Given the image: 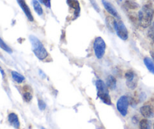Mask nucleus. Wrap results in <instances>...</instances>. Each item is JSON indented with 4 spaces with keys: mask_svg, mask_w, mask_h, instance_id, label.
Segmentation results:
<instances>
[{
    "mask_svg": "<svg viewBox=\"0 0 154 129\" xmlns=\"http://www.w3.org/2000/svg\"><path fill=\"white\" fill-rule=\"evenodd\" d=\"M154 10L150 5H145L138 12V22L143 28L150 27L153 21Z\"/></svg>",
    "mask_w": 154,
    "mask_h": 129,
    "instance_id": "obj_1",
    "label": "nucleus"
},
{
    "mask_svg": "<svg viewBox=\"0 0 154 129\" xmlns=\"http://www.w3.org/2000/svg\"><path fill=\"white\" fill-rule=\"evenodd\" d=\"M29 39L32 43V51L35 55L36 56V57L41 60H45L48 56V53L43 44L42 43V42L34 36H30Z\"/></svg>",
    "mask_w": 154,
    "mask_h": 129,
    "instance_id": "obj_2",
    "label": "nucleus"
},
{
    "mask_svg": "<svg viewBox=\"0 0 154 129\" xmlns=\"http://www.w3.org/2000/svg\"><path fill=\"white\" fill-rule=\"evenodd\" d=\"M93 50L97 58L101 59L105 55L106 44L102 37H96L93 42Z\"/></svg>",
    "mask_w": 154,
    "mask_h": 129,
    "instance_id": "obj_3",
    "label": "nucleus"
},
{
    "mask_svg": "<svg viewBox=\"0 0 154 129\" xmlns=\"http://www.w3.org/2000/svg\"><path fill=\"white\" fill-rule=\"evenodd\" d=\"M125 78L126 79L127 87L132 90H134L138 85V76L136 73L132 69H128L125 73Z\"/></svg>",
    "mask_w": 154,
    "mask_h": 129,
    "instance_id": "obj_4",
    "label": "nucleus"
},
{
    "mask_svg": "<svg viewBox=\"0 0 154 129\" xmlns=\"http://www.w3.org/2000/svg\"><path fill=\"white\" fill-rule=\"evenodd\" d=\"M129 98L123 95L118 99L117 102V110L120 112V114L123 116H126L128 113V108H129Z\"/></svg>",
    "mask_w": 154,
    "mask_h": 129,
    "instance_id": "obj_5",
    "label": "nucleus"
},
{
    "mask_svg": "<svg viewBox=\"0 0 154 129\" xmlns=\"http://www.w3.org/2000/svg\"><path fill=\"white\" fill-rule=\"evenodd\" d=\"M114 30L117 33V36L123 40H126L129 37L128 34V30L126 27H125L124 24L122 21H116L114 22Z\"/></svg>",
    "mask_w": 154,
    "mask_h": 129,
    "instance_id": "obj_6",
    "label": "nucleus"
},
{
    "mask_svg": "<svg viewBox=\"0 0 154 129\" xmlns=\"http://www.w3.org/2000/svg\"><path fill=\"white\" fill-rule=\"evenodd\" d=\"M19 4V5L20 6V8H22V10L23 11V12L25 13L26 16L27 17V18L29 19V21H34V18H33L32 15V12L30 11L29 8L27 5V4L26 3L25 0H17Z\"/></svg>",
    "mask_w": 154,
    "mask_h": 129,
    "instance_id": "obj_7",
    "label": "nucleus"
},
{
    "mask_svg": "<svg viewBox=\"0 0 154 129\" xmlns=\"http://www.w3.org/2000/svg\"><path fill=\"white\" fill-rule=\"evenodd\" d=\"M140 113L144 117L151 118L153 116V109L150 105H144L140 108Z\"/></svg>",
    "mask_w": 154,
    "mask_h": 129,
    "instance_id": "obj_8",
    "label": "nucleus"
},
{
    "mask_svg": "<svg viewBox=\"0 0 154 129\" xmlns=\"http://www.w3.org/2000/svg\"><path fill=\"white\" fill-rule=\"evenodd\" d=\"M8 122L14 127V128L19 129L20 126V123L19 118H18L17 115L14 113H11L8 115Z\"/></svg>",
    "mask_w": 154,
    "mask_h": 129,
    "instance_id": "obj_9",
    "label": "nucleus"
},
{
    "mask_svg": "<svg viewBox=\"0 0 154 129\" xmlns=\"http://www.w3.org/2000/svg\"><path fill=\"white\" fill-rule=\"evenodd\" d=\"M102 3H103V5L105 7V8L108 11V12L109 14H111L113 17H115V18H119L118 13H117V10L115 9V8L107 0H102Z\"/></svg>",
    "mask_w": 154,
    "mask_h": 129,
    "instance_id": "obj_10",
    "label": "nucleus"
},
{
    "mask_svg": "<svg viewBox=\"0 0 154 129\" xmlns=\"http://www.w3.org/2000/svg\"><path fill=\"white\" fill-rule=\"evenodd\" d=\"M67 2L69 5L74 9L75 17H78L80 13V5L78 2L77 0H67Z\"/></svg>",
    "mask_w": 154,
    "mask_h": 129,
    "instance_id": "obj_11",
    "label": "nucleus"
},
{
    "mask_svg": "<svg viewBox=\"0 0 154 129\" xmlns=\"http://www.w3.org/2000/svg\"><path fill=\"white\" fill-rule=\"evenodd\" d=\"M96 89H97L98 93H103V92H108V86L102 80L98 79L96 82Z\"/></svg>",
    "mask_w": 154,
    "mask_h": 129,
    "instance_id": "obj_12",
    "label": "nucleus"
},
{
    "mask_svg": "<svg viewBox=\"0 0 154 129\" xmlns=\"http://www.w3.org/2000/svg\"><path fill=\"white\" fill-rule=\"evenodd\" d=\"M30 88L28 85H25L23 88V98L24 101L29 103L32 99V92L29 91Z\"/></svg>",
    "mask_w": 154,
    "mask_h": 129,
    "instance_id": "obj_13",
    "label": "nucleus"
},
{
    "mask_svg": "<svg viewBox=\"0 0 154 129\" xmlns=\"http://www.w3.org/2000/svg\"><path fill=\"white\" fill-rule=\"evenodd\" d=\"M98 97L100 98L101 101L103 103H105V104H108V105H111L112 103H111V98H110L109 95H108V92H103V93H97Z\"/></svg>",
    "mask_w": 154,
    "mask_h": 129,
    "instance_id": "obj_14",
    "label": "nucleus"
},
{
    "mask_svg": "<svg viewBox=\"0 0 154 129\" xmlns=\"http://www.w3.org/2000/svg\"><path fill=\"white\" fill-rule=\"evenodd\" d=\"M106 85L110 89H112V90L115 89L116 85H117V80L113 76H108V78H107Z\"/></svg>",
    "mask_w": 154,
    "mask_h": 129,
    "instance_id": "obj_15",
    "label": "nucleus"
},
{
    "mask_svg": "<svg viewBox=\"0 0 154 129\" xmlns=\"http://www.w3.org/2000/svg\"><path fill=\"white\" fill-rule=\"evenodd\" d=\"M11 76L13 79L16 82L19 83V84L20 83H22L25 80V77L21 75L20 73H19L16 72V71H11Z\"/></svg>",
    "mask_w": 154,
    "mask_h": 129,
    "instance_id": "obj_16",
    "label": "nucleus"
},
{
    "mask_svg": "<svg viewBox=\"0 0 154 129\" xmlns=\"http://www.w3.org/2000/svg\"><path fill=\"white\" fill-rule=\"evenodd\" d=\"M144 62L145 66H147V68L148 69V70L154 75V63L152 61L151 59L149 58V57H145V58L144 59Z\"/></svg>",
    "mask_w": 154,
    "mask_h": 129,
    "instance_id": "obj_17",
    "label": "nucleus"
},
{
    "mask_svg": "<svg viewBox=\"0 0 154 129\" xmlns=\"http://www.w3.org/2000/svg\"><path fill=\"white\" fill-rule=\"evenodd\" d=\"M32 5L33 7H34V10L35 11L36 13L38 15H42V14H43V9H42V6H41L40 3L37 0H32Z\"/></svg>",
    "mask_w": 154,
    "mask_h": 129,
    "instance_id": "obj_18",
    "label": "nucleus"
},
{
    "mask_svg": "<svg viewBox=\"0 0 154 129\" xmlns=\"http://www.w3.org/2000/svg\"><path fill=\"white\" fill-rule=\"evenodd\" d=\"M139 128L140 129H151L150 122L146 119H141L139 122Z\"/></svg>",
    "mask_w": 154,
    "mask_h": 129,
    "instance_id": "obj_19",
    "label": "nucleus"
},
{
    "mask_svg": "<svg viewBox=\"0 0 154 129\" xmlns=\"http://www.w3.org/2000/svg\"><path fill=\"white\" fill-rule=\"evenodd\" d=\"M125 6H126L128 9H130V10H135V9L138 8V4L133 1H126V2H125Z\"/></svg>",
    "mask_w": 154,
    "mask_h": 129,
    "instance_id": "obj_20",
    "label": "nucleus"
},
{
    "mask_svg": "<svg viewBox=\"0 0 154 129\" xmlns=\"http://www.w3.org/2000/svg\"><path fill=\"white\" fill-rule=\"evenodd\" d=\"M0 47H1L3 50H5V51H7V52L10 53V54L11 53H12V50L11 49L10 47H8L7 45H6L5 42L4 41L1 39V37H0Z\"/></svg>",
    "mask_w": 154,
    "mask_h": 129,
    "instance_id": "obj_21",
    "label": "nucleus"
},
{
    "mask_svg": "<svg viewBox=\"0 0 154 129\" xmlns=\"http://www.w3.org/2000/svg\"><path fill=\"white\" fill-rule=\"evenodd\" d=\"M148 36L154 42V22L152 24H150V28L148 30Z\"/></svg>",
    "mask_w": 154,
    "mask_h": 129,
    "instance_id": "obj_22",
    "label": "nucleus"
},
{
    "mask_svg": "<svg viewBox=\"0 0 154 129\" xmlns=\"http://www.w3.org/2000/svg\"><path fill=\"white\" fill-rule=\"evenodd\" d=\"M38 107L41 110H45L46 109V104L45 103V101H42V100L38 99Z\"/></svg>",
    "mask_w": 154,
    "mask_h": 129,
    "instance_id": "obj_23",
    "label": "nucleus"
},
{
    "mask_svg": "<svg viewBox=\"0 0 154 129\" xmlns=\"http://www.w3.org/2000/svg\"><path fill=\"white\" fill-rule=\"evenodd\" d=\"M38 1L45 5L46 7L51 8V0H38Z\"/></svg>",
    "mask_w": 154,
    "mask_h": 129,
    "instance_id": "obj_24",
    "label": "nucleus"
},
{
    "mask_svg": "<svg viewBox=\"0 0 154 129\" xmlns=\"http://www.w3.org/2000/svg\"><path fill=\"white\" fill-rule=\"evenodd\" d=\"M91 2H92V4L93 5V6H94L95 9H96L97 11H99V6L97 5V4H96V2H95L94 0H91Z\"/></svg>",
    "mask_w": 154,
    "mask_h": 129,
    "instance_id": "obj_25",
    "label": "nucleus"
},
{
    "mask_svg": "<svg viewBox=\"0 0 154 129\" xmlns=\"http://www.w3.org/2000/svg\"><path fill=\"white\" fill-rule=\"evenodd\" d=\"M0 71H1L2 74V76H5V73H4V71H3V70H2V69H1V67H0Z\"/></svg>",
    "mask_w": 154,
    "mask_h": 129,
    "instance_id": "obj_26",
    "label": "nucleus"
},
{
    "mask_svg": "<svg viewBox=\"0 0 154 129\" xmlns=\"http://www.w3.org/2000/svg\"><path fill=\"white\" fill-rule=\"evenodd\" d=\"M151 55H152V57H153V60H154V53L151 52Z\"/></svg>",
    "mask_w": 154,
    "mask_h": 129,
    "instance_id": "obj_27",
    "label": "nucleus"
},
{
    "mask_svg": "<svg viewBox=\"0 0 154 129\" xmlns=\"http://www.w3.org/2000/svg\"><path fill=\"white\" fill-rule=\"evenodd\" d=\"M42 129H45V128H42Z\"/></svg>",
    "mask_w": 154,
    "mask_h": 129,
    "instance_id": "obj_28",
    "label": "nucleus"
},
{
    "mask_svg": "<svg viewBox=\"0 0 154 129\" xmlns=\"http://www.w3.org/2000/svg\"><path fill=\"white\" fill-rule=\"evenodd\" d=\"M153 129H154V124H153Z\"/></svg>",
    "mask_w": 154,
    "mask_h": 129,
    "instance_id": "obj_29",
    "label": "nucleus"
}]
</instances>
